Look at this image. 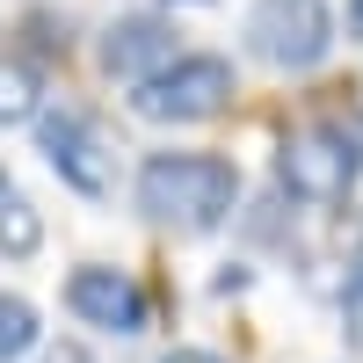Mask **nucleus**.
Returning a JSON list of instances; mask_svg holds the SVG:
<instances>
[{
	"label": "nucleus",
	"instance_id": "nucleus-1",
	"mask_svg": "<svg viewBox=\"0 0 363 363\" xmlns=\"http://www.w3.org/2000/svg\"><path fill=\"white\" fill-rule=\"evenodd\" d=\"M240 167L225 153H196V145H174V153H145L138 174H131V203H138V218L145 225H160V233H182V240H196V233H218L233 211H240Z\"/></svg>",
	"mask_w": 363,
	"mask_h": 363
},
{
	"label": "nucleus",
	"instance_id": "nucleus-2",
	"mask_svg": "<svg viewBox=\"0 0 363 363\" xmlns=\"http://www.w3.org/2000/svg\"><path fill=\"white\" fill-rule=\"evenodd\" d=\"M363 182V131L335 124V116H313V124H291L277 138V189L306 211H342Z\"/></svg>",
	"mask_w": 363,
	"mask_h": 363
},
{
	"label": "nucleus",
	"instance_id": "nucleus-3",
	"mask_svg": "<svg viewBox=\"0 0 363 363\" xmlns=\"http://www.w3.org/2000/svg\"><path fill=\"white\" fill-rule=\"evenodd\" d=\"M240 44L269 73H320L342 44V15L327 0H255L240 22Z\"/></svg>",
	"mask_w": 363,
	"mask_h": 363
},
{
	"label": "nucleus",
	"instance_id": "nucleus-4",
	"mask_svg": "<svg viewBox=\"0 0 363 363\" xmlns=\"http://www.w3.org/2000/svg\"><path fill=\"white\" fill-rule=\"evenodd\" d=\"M233 95H240V73L225 51H182L160 73H145L124 102L138 124H211Z\"/></svg>",
	"mask_w": 363,
	"mask_h": 363
},
{
	"label": "nucleus",
	"instance_id": "nucleus-5",
	"mask_svg": "<svg viewBox=\"0 0 363 363\" xmlns=\"http://www.w3.org/2000/svg\"><path fill=\"white\" fill-rule=\"evenodd\" d=\"M66 313L87 327V335H102V342H138L145 327H153V298H145V284L131 277V269L80 262L66 277Z\"/></svg>",
	"mask_w": 363,
	"mask_h": 363
},
{
	"label": "nucleus",
	"instance_id": "nucleus-6",
	"mask_svg": "<svg viewBox=\"0 0 363 363\" xmlns=\"http://www.w3.org/2000/svg\"><path fill=\"white\" fill-rule=\"evenodd\" d=\"M37 153H44V167L66 182L73 196H87V203H102V196L116 189V153L102 145L95 116L73 109V102H58V109L37 116Z\"/></svg>",
	"mask_w": 363,
	"mask_h": 363
},
{
	"label": "nucleus",
	"instance_id": "nucleus-7",
	"mask_svg": "<svg viewBox=\"0 0 363 363\" xmlns=\"http://www.w3.org/2000/svg\"><path fill=\"white\" fill-rule=\"evenodd\" d=\"M182 29L167 22V8H138V15H116L109 29H102V73L109 80H124V87H138L145 73H160L167 58H182Z\"/></svg>",
	"mask_w": 363,
	"mask_h": 363
},
{
	"label": "nucleus",
	"instance_id": "nucleus-8",
	"mask_svg": "<svg viewBox=\"0 0 363 363\" xmlns=\"http://www.w3.org/2000/svg\"><path fill=\"white\" fill-rule=\"evenodd\" d=\"M37 116H44V66H37V58L0 51V131L37 124Z\"/></svg>",
	"mask_w": 363,
	"mask_h": 363
},
{
	"label": "nucleus",
	"instance_id": "nucleus-9",
	"mask_svg": "<svg viewBox=\"0 0 363 363\" xmlns=\"http://www.w3.org/2000/svg\"><path fill=\"white\" fill-rule=\"evenodd\" d=\"M44 247V211L22 189H0V262H29Z\"/></svg>",
	"mask_w": 363,
	"mask_h": 363
},
{
	"label": "nucleus",
	"instance_id": "nucleus-10",
	"mask_svg": "<svg viewBox=\"0 0 363 363\" xmlns=\"http://www.w3.org/2000/svg\"><path fill=\"white\" fill-rule=\"evenodd\" d=\"M44 349V320L22 291H0V363H22Z\"/></svg>",
	"mask_w": 363,
	"mask_h": 363
},
{
	"label": "nucleus",
	"instance_id": "nucleus-11",
	"mask_svg": "<svg viewBox=\"0 0 363 363\" xmlns=\"http://www.w3.org/2000/svg\"><path fill=\"white\" fill-rule=\"evenodd\" d=\"M342 313H349V320L363 327V247L349 255V277H342Z\"/></svg>",
	"mask_w": 363,
	"mask_h": 363
},
{
	"label": "nucleus",
	"instance_id": "nucleus-12",
	"mask_svg": "<svg viewBox=\"0 0 363 363\" xmlns=\"http://www.w3.org/2000/svg\"><path fill=\"white\" fill-rule=\"evenodd\" d=\"M160 363H225V356H218V349H196V342H182V349H167Z\"/></svg>",
	"mask_w": 363,
	"mask_h": 363
},
{
	"label": "nucleus",
	"instance_id": "nucleus-13",
	"mask_svg": "<svg viewBox=\"0 0 363 363\" xmlns=\"http://www.w3.org/2000/svg\"><path fill=\"white\" fill-rule=\"evenodd\" d=\"M44 363H87V349H73V342H58V349H44Z\"/></svg>",
	"mask_w": 363,
	"mask_h": 363
},
{
	"label": "nucleus",
	"instance_id": "nucleus-14",
	"mask_svg": "<svg viewBox=\"0 0 363 363\" xmlns=\"http://www.w3.org/2000/svg\"><path fill=\"white\" fill-rule=\"evenodd\" d=\"M342 29H349V37H363V0H349V8H342Z\"/></svg>",
	"mask_w": 363,
	"mask_h": 363
},
{
	"label": "nucleus",
	"instance_id": "nucleus-15",
	"mask_svg": "<svg viewBox=\"0 0 363 363\" xmlns=\"http://www.w3.org/2000/svg\"><path fill=\"white\" fill-rule=\"evenodd\" d=\"M160 8H211V0H160Z\"/></svg>",
	"mask_w": 363,
	"mask_h": 363
},
{
	"label": "nucleus",
	"instance_id": "nucleus-16",
	"mask_svg": "<svg viewBox=\"0 0 363 363\" xmlns=\"http://www.w3.org/2000/svg\"><path fill=\"white\" fill-rule=\"evenodd\" d=\"M0 189H8V167H0Z\"/></svg>",
	"mask_w": 363,
	"mask_h": 363
}]
</instances>
